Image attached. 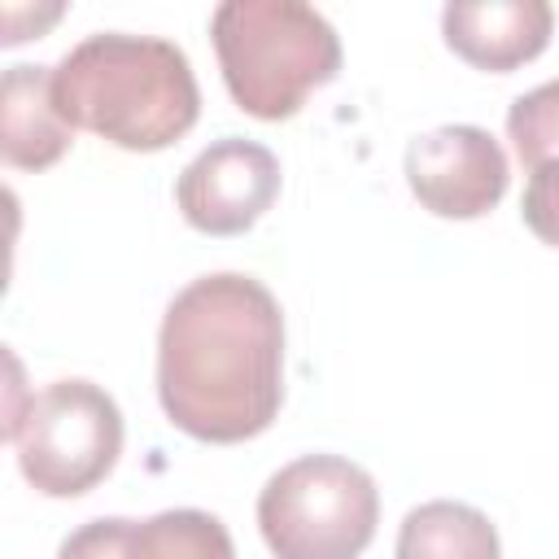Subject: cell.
<instances>
[{"label": "cell", "instance_id": "2", "mask_svg": "<svg viewBox=\"0 0 559 559\" xmlns=\"http://www.w3.org/2000/svg\"><path fill=\"white\" fill-rule=\"evenodd\" d=\"M52 96L70 127L127 153H157L192 131L201 92L179 44L157 35L100 31L52 66Z\"/></svg>", "mask_w": 559, "mask_h": 559}, {"label": "cell", "instance_id": "12", "mask_svg": "<svg viewBox=\"0 0 559 559\" xmlns=\"http://www.w3.org/2000/svg\"><path fill=\"white\" fill-rule=\"evenodd\" d=\"M507 140L524 170L559 162V79L524 92L507 109Z\"/></svg>", "mask_w": 559, "mask_h": 559}, {"label": "cell", "instance_id": "3", "mask_svg": "<svg viewBox=\"0 0 559 559\" xmlns=\"http://www.w3.org/2000/svg\"><path fill=\"white\" fill-rule=\"evenodd\" d=\"M210 35L231 100L262 122L293 118L341 70L332 22L301 0H223Z\"/></svg>", "mask_w": 559, "mask_h": 559}, {"label": "cell", "instance_id": "5", "mask_svg": "<svg viewBox=\"0 0 559 559\" xmlns=\"http://www.w3.org/2000/svg\"><path fill=\"white\" fill-rule=\"evenodd\" d=\"M22 476L48 498L96 489L122 454V411L92 380H52L4 428Z\"/></svg>", "mask_w": 559, "mask_h": 559}, {"label": "cell", "instance_id": "13", "mask_svg": "<svg viewBox=\"0 0 559 559\" xmlns=\"http://www.w3.org/2000/svg\"><path fill=\"white\" fill-rule=\"evenodd\" d=\"M520 214H524L528 231H533L542 245H555V249H559V162L528 170Z\"/></svg>", "mask_w": 559, "mask_h": 559}, {"label": "cell", "instance_id": "9", "mask_svg": "<svg viewBox=\"0 0 559 559\" xmlns=\"http://www.w3.org/2000/svg\"><path fill=\"white\" fill-rule=\"evenodd\" d=\"M555 9L546 0H459L441 9L445 44L476 70L507 74L550 44Z\"/></svg>", "mask_w": 559, "mask_h": 559}, {"label": "cell", "instance_id": "1", "mask_svg": "<svg viewBox=\"0 0 559 559\" xmlns=\"http://www.w3.org/2000/svg\"><path fill=\"white\" fill-rule=\"evenodd\" d=\"M166 419L210 445L249 441L284 402V314L266 284L214 271L175 293L157 332Z\"/></svg>", "mask_w": 559, "mask_h": 559}, {"label": "cell", "instance_id": "10", "mask_svg": "<svg viewBox=\"0 0 559 559\" xmlns=\"http://www.w3.org/2000/svg\"><path fill=\"white\" fill-rule=\"evenodd\" d=\"M74 144L52 96V66H9L0 83V157L17 170H48Z\"/></svg>", "mask_w": 559, "mask_h": 559}, {"label": "cell", "instance_id": "7", "mask_svg": "<svg viewBox=\"0 0 559 559\" xmlns=\"http://www.w3.org/2000/svg\"><path fill=\"white\" fill-rule=\"evenodd\" d=\"M507 153L485 127H437L406 144V183L437 218H480L507 192Z\"/></svg>", "mask_w": 559, "mask_h": 559}, {"label": "cell", "instance_id": "8", "mask_svg": "<svg viewBox=\"0 0 559 559\" xmlns=\"http://www.w3.org/2000/svg\"><path fill=\"white\" fill-rule=\"evenodd\" d=\"M57 559H236V546L218 515L179 507L148 520H87L61 542Z\"/></svg>", "mask_w": 559, "mask_h": 559}, {"label": "cell", "instance_id": "4", "mask_svg": "<svg viewBox=\"0 0 559 559\" xmlns=\"http://www.w3.org/2000/svg\"><path fill=\"white\" fill-rule=\"evenodd\" d=\"M380 520L367 467L341 454H301L258 493V528L275 559H358Z\"/></svg>", "mask_w": 559, "mask_h": 559}, {"label": "cell", "instance_id": "6", "mask_svg": "<svg viewBox=\"0 0 559 559\" xmlns=\"http://www.w3.org/2000/svg\"><path fill=\"white\" fill-rule=\"evenodd\" d=\"M280 197V162L266 144L245 135H223L201 148L179 183L175 201L183 218L205 236H240L249 231Z\"/></svg>", "mask_w": 559, "mask_h": 559}, {"label": "cell", "instance_id": "11", "mask_svg": "<svg viewBox=\"0 0 559 559\" xmlns=\"http://www.w3.org/2000/svg\"><path fill=\"white\" fill-rule=\"evenodd\" d=\"M397 559H502L498 528L467 502H424L397 528Z\"/></svg>", "mask_w": 559, "mask_h": 559}]
</instances>
